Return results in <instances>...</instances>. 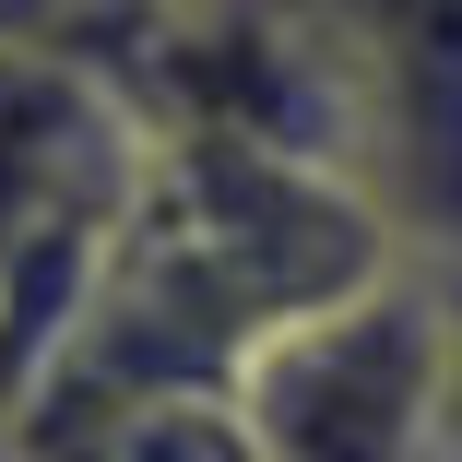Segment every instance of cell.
Here are the masks:
<instances>
[{"label": "cell", "instance_id": "6da1fadb", "mask_svg": "<svg viewBox=\"0 0 462 462\" xmlns=\"http://www.w3.org/2000/svg\"><path fill=\"white\" fill-rule=\"evenodd\" d=\"M450 273L380 261L332 285L320 309H285L226 367V415L249 462H450Z\"/></svg>", "mask_w": 462, "mask_h": 462}]
</instances>
